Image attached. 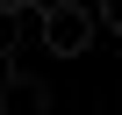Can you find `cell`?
<instances>
[{"mask_svg": "<svg viewBox=\"0 0 122 115\" xmlns=\"http://www.w3.org/2000/svg\"><path fill=\"white\" fill-rule=\"evenodd\" d=\"M36 29H43L50 58H86V43H93V7H79V0H50V7H36Z\"/></svg>", "mask_w": 122, "mask_h": 115, "instance_id": "cell-1", "label": "cell"}, {"mask_svg": "<svg viewBox=\"0 0 122 115\" xmlns=\"http://www.w3.org/2000/svg\"><path fill=\"white\" fill-rule=\"evenodd\" d=\"M0 115H50V86L36 72H0Z\"/></svg>", "mask_w": 122, "mask_h": 115, "instance_id": "cell-2", "label": "cell"}, {"mask_svg": "<svg viewBox=\"0 0 122 115\" xmlns=\"http://www.w3.org/2000/svg\"><path fill=\"white\" fill-rule=\"evenodd\" d=\"M29 22H36L29 7H15V0H0V58H7V50L22 43V29H29Z\"/></svg>", "mask_w": 122, "mask_h": 115, "instance_id": "cell-3", "label": "cell"}, {"mask_svg": "<svg viewBox=\"0 0 122 115\" xmlns=\"http://www.w3.org/2000/svg\"><path fill=\"white\" fill-rule=\"evenodd\" d=\"M101 22H108V29H122V0H108V7L93 15V29H101Z\"/></svg>", "mask_w": 122, "mask_h": 115, "instance_id": "cell-4", "label": "cell"}]
</instances>
